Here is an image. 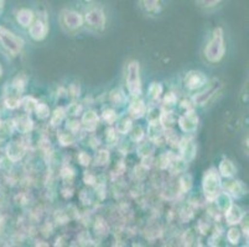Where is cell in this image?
Returning <instances> with one entry per match:
<instances>
[{"label": "cell", "mask_w": 249, "mask_h": 247, "mask_svg": "<svg viewBox=\"0 0 249 247\" xmlns=\"http://www.w3.org/2000/svg\"><path fill=\"white\" fill-rule=\"evenodd\" d=\"M226 55L224 32L222 28H216L212 32V37L203 49V56L210 63H218Z\"/></svg>", "instance_id": "6da1fadb"}, {"label": "cell", "mask_w": 249, "mask_h": 247, "mask_svg": "<svg viewBox=\"0 0 249 247\" xmlns=\"http://www.w3.org/2000/svg\"><path fill=\"white\" fill-rule=\"evenodd\" d=\"M125 84L129 94L133 98L140 96L143 87H141V78H140V64L136 61H132L128 64L127 68V77H125Z\"/></svg>", "instance_id": "7a4b0ae2"}, {"label": "cell", "mask_w": 249, "mask_h": 247, "mask_svg": "<svg viewBox=\"0 0 249 247\" xmlns=\"http://www.w3.org/2000/svg\"><path fill=\"white\" fill-rule=\"evenodd\" d=\"M83 21L87 28L96 32H100L105 29L107 25V16L102 8L100 6H92L83 15Z\"/></svg>", "instance_id": "3957f363"}, {"label": "cell", "mask_w": 249, "mask_h": 247, "mask_svg": "<svg viewBox=\"0 0 249 247\" xmlns=\"http://www.w3.org/2000/svg\"><path fill=\"white\" fill-rule=\"evenodd\" d=\"M0 44L3 45L4 48L13 56L19 55L25 46V41L20 36L15 35L14 32H11L4 26H0Z\"/></svg>", "instance_id": "277c9868"}, {"label": "cell", "mask_w": 249, "mask_h": 247, "mask_svg": "<svg viewBox=\"0 0 249 247\" xmlns=\"http://www.w3.org/2000/svg\"><path fill=\"white\" fill-rule=\"evenodd\" d=\"M60 24H61L62 29L67 32H76V31L81 30L84 25L83 15L76 10L65 9L60 14Z\"/></svg>", "instance_id": "5b68a950"}, {"label": "cell", "mask_w": 249, "mask_h": 247, "mask_svg": "<svg viewBox=\"0 0 249 247\" xmlns=\"http://www.w3.org/2000/svg\"><path fill=\"white\" fill-rule=\"evenodd\" d=\"M221 174L216 170H210L205 173L202 179V189L208 199H215L221 188Z\"/></svg>", "instance_id": "8992f818"}, {"label": "cell", "mask_w": 249, "mask_h": 247, "mask_svg": "<svg viewBox=\"0 0 249 247\" xmlns=\"http://www.w3.org/2000/svg\"><path fill=\"white\" fill-rule=\"evenodd\" d=\"M208 79L206 77V74L201 71H190L186 73L185 79H183V84L188 91L195 92L199 91V89L205 88L207 85Z\"/></svg>", "instance_id": "52a82bcc"}, {"label": "cell", "mask_w": 249, "mask_h": 247, "mask_svg": "<svg viewBox=\"0 0 249 247\" xmlns=\"http://www.w3.org/2000/svg\"><path fill=\"white\" fill-rule=\"evenodd\" d=\"M177 124H179L181 131H183L185 134H192L196 131L197 126H199V116L195 113L194 109L186 110V113L179 118Z\"/></svg>", "instance_id": "ba28073f"}, {"label": "cell", "mask_w": 249, "mask_h": 247, "mask_svg": "<svg viewBox=\"0 0 249 247\" xmlns=\"http://www.w3.org/2000/svg\"><path fill=\"white\" fill-rule=\"evenodd\" d=\"M28 29L30 37L36 42H40L46 39L47 33H49V25H47L46 20H44L42 17L33 19V21L31 22V25Z\"/></svg>", "instance_id": "9c48e42d"}, {"label": "cell", "mask_w": 249, "mask_h": 247, "mask_svg": "<svg viewBox=\"0 0 249 247\" xmlns=\"http://www.w3.org/2000/svg\"><path fill=\"white\" fill-rule=\"evenodd\" d=\"M179 150H180L181 158L185 159L186 162H190L196 156V143L194 142V140L190 138H183L179 141V145H177Z\"/></svg>", "instance_id": "30bf717a"}, {"label": "cell", "mask_w": 249, "mask_h": 247, "mask_svg": "<svg viewBox=\"0 0 249 247\" xmlns=\"http://www.w3.org/2000/svg\"><path fill=\"white\" fill-rule=\"evenodd\" d=\"M226 220H227V224L231 226H234L237 224L242 221L243 219V210L241 209V206L235 205L232 203V205L226 210Z\"/></svg>", "instance_id": "8fae6325"}, {"label": "cell", "mask_w": 249, "mask_h": 247, "mask_svg": "<svg viewBox=\"0 0 249 247\" xmlns=\"http://www.w3.org/2000/svg\"><path fill=\"white\" fill-rule=\"evenodd\" d=\"M147 114V105L141 99L134 98L129 105V115L134 119H140Z\"/></svg>", "instance_id": "7c38bea8"}, {"label": "cell", "mask_w": 249, "mask_h": 247, "mask_svg": "<svg viewBox=\"0 0 249 247\" xmlns=\"http://www.w3.org/2000/svg\"><path fill=\"white\" fill-rule=\"evenodd\" d=\"M98 123H100V118H98V114L93 110H88L86 113L83 114L82 120H81V124L83 126L86 127L88 131H94L97 129Z\"/></svg>", "instance_id": "4fadbf2b"}, {"label": "cell", "mask_w": 249, "mask_h": 247, "mask_svg": "<svg viewBox=\"0 0 249 247\" xmlns=\"http://www.w3.org/2000/svg\"><path fill=\"white\" fill-rule=\"evenodd\" d=\"M217 92H218V84H217V83H212V84L208 85V89H205L202 93L197 94L196 98H195V104L196 105L207 104L208 100H210L215 94H217Z\"/></svg>", "instance_id": "5bb4252c"}, {"label": "cell", "mask_w": 249, "mask_h": 247, "mask_svg": "<svg viewBox=\"0 0 249 247\" xmlns=\"http://www.w3.org/2000/svg\"><path fill=\"white\" fill-rule=\"evenodd\" d=\"M35 19V13L31 9L22 8L17 13V21L21 28H29Z\"/></svg>", "instance_id": "9a60e30c"}, {"label": "cell", "mask_w": 249, "mask_h": 247, "mask_svg": "<svg viewBox=\"0 0 249 247\" xmlns=\"http://www.w3.org/2000/svg\"><path fill=\"white\" fill-rule=\"evenodd\" d=\"M164 131H165V129H164V126L160 124V121L149 123V126H148V138L152 142H156V141L163 138Z\"/></svg>", "instance_id": "2e32d148"}, {"label": "cell", "mask_w": 249, "mask_h": 247, "mask_svg": "<svg viewBox=\"0 0 249 247\" xmlns=\"http://www.w3.org/2000/svg\"><path fill=\"white\" fill-rule=\"evenodd\" d=\"M235 172H237V168H235L234 163L231 159H222L218 167V173L222 177H224V178H231V177L234 176Z\"/></svg>", "instance_id": "e0dca14e"}, {"label": "cell", "mask_w": 249, "mask_h": 247, "mask_svg": "<svg viewBox=\"0 0 249 247\" xmlns=\"http://www.w3.org/2000/svg\"><path fill=\"white\" fill-rule=\"evenodd\" d=\"M215 201H216V205L218 208V210L221 212H226L231 205H232V198L228 194L227 192H222L215 197Z\"/></svg>", "instance_id": "ac0fdd59"}, {"label": "cell", "mask_w": 249, "mask_h": 247, "mask_svg": "<svg viewBox=\"0 0 249 247\" xmlns=\"http://www.w3.org/2000/svg\"><path fill=\"white\" fill-rule=\"evenodd\" d=\"M14 125L20 132H22V134H26V132L31 131V129H33V120H31L30 116L29 115L20 116L19 119H17V120H15Z\"/></svg>", "instance_id": "d6986e66"}, {"label": "cell", "mask_w": 249, "mask_h": 247, "mask_svg": "<svg viewBox=\"0 0 249 247\" xmlns=\"http://www.w3.org/2000/svg\"><path fill=\"white\" fill-rule=\"evenodd\" d=\"M25 154V150L21 145H19L17 142H13L9 145L8 147V157L11 159V161H19V159L22 158Z\"/></svg>", "instance_id": "ffe728a7"}, {"label": "cell", "mask_w": 249, "mask_h": 247, "mask_svg": "<svg viewBox=\"0 0 249 247\" xmlns=\"http://www.w3.org/2000/svg\"><path fill=\"white\" fill-rule=\"evenodd\" d=\"M167 168H169L172 174H179V173L185 172L186 168H187V162H186L185 159L181 158V157L180 158H171Z\"/></svg>", "instance_id": "44dd1931"}, {"label": "cell", "mask_w": 249, "mask_h": 247, "mask_svg": "<svg viewBox=\"0 0 249 247\" xmlns=\"http://www.w3.org/2000/svg\"><path fill=\"white\" fill-rule=\"evenodd\" d=\"M160 124L164 126V129H170L176 124L177 118L174 115L171 110H167V111H161L160 119H159Z\"/></svg>", "instance_id": "7402d4cb"}, {"label": "cell", "mask_w": 249, "mask_h": 247, "mask_svg": "<svg viewBox=\"0 0 249 247\" xmlns=\"http://www.w3.org/2000/svg\"><path fill=\"white\" fill-rule=\"evenodd\" d=\"M227 193L234 198H241L242 195L246 194V189H244V185L242 184V182L234 181L228 184Z\"/></svg>", "instance_id": "603a6c76"}, {"label": "cell", "mask_w": 249, "mask_h": 247, "mask_svg": "<svg viewBox=\"0 0 249 247\" xmlns=\"http://www.w3.org/2000/svg\"><path fill=\"white\" fill-rule=\"evenodd\" d=\"M161 0H140V6L147 13H158Z\"/></svg>", "instance_id": "cb8c5ba5"}, {"label": "cell", "mask_w": 249, "mask_h": 247, "mask_svg": "<svg viewBox=\"0 0 249 247\" xmlns=\"http://www.w3.org/2000/svg\"><path fill=\"white\" fill-rule=\"evenodd\" d=\"M152 141H148V142H143L139 143L138 146V154L139 156L143 158V157L147 156H151V154H154V150H155V146L152 145Z\"/></svg>", "instance_id": "d4e9b609"}, {"label": "cell", "mask_w": 249, "mask_h": 247, "mask_svg": "<svg viewBox=\"0 0 249 247\" xmlns=\"http://www.w3.org/2000/svg\"><path fill=\"white\" fill-rule=\"evenodd\" d=\"M132 127H133L132 119L125 116V118H122L120 120H118V124H116V132L125 135L132 130Z\"/></svg>", "instance_id": "484cf974"}, {"label": "cell", "mask_w": 249, "mask_h": 247, "mask_svg": "<svg viewBox=\"0 0 249 247\" xmlns=\"http://www.w3.org/2000/svg\"><path fill=\"white\" fill-rule=\"evenodd\" d=\"M148 94H149V98L152 100H158L160 98V95L163 94V85L160 83H151L149 85V89H148Z\"/></svg>", "instance_id": "4316f807"}, {"label": "cell", "mask_w": 249, "mask_h": 247, "mask_svg": "<svg viewBox=\"0 0 249 247\" xmlns=\"http://www.w3.org/2000/svg\"><path fill=\"white\" fill-rule=\"evenodd\" d=\"M65 115H66V111H65L64 108H57V109H55L53 114L51 115V125H52V126L60 125V124L64 121Z\"/></svg>", "instance_id": "83f0119b"}, {"label": "cell", "mask_w": 249, "mask_h": 247, "mask_svg": "<svg viewBox=\"0 0 249 247\" xmlns=\"http://www.w3.org/2000/svg\"><path fill=\"white\" fill-rule=\"evenodd\" d=\"M94 162L97 166H105L109 162V152L107 150H100L94 157Z\"/></svg>", "instance_id": "f1b7e54d"}, {"label": "cell", "mask_w": 249, "mask_h": 247, "mask_svg": "<svg viewBox=\"0 0 249 247\" xmlns=\"http://www.w3.org/2000/svg\"><path fill=\"white\" fill-rule=\"evenodd\" d=\"M20 105H22L26 113L29 114L35 110V108H36L37 105V102L33 98V96H26V98H24L21 102H20Z\"/></svg>", "instance_id": "f546056e"}, {"label": "cell", "mask_w": 249, "mask_h": 247, "mask_svg": "<svg viewBox=\"0 0 249 247\" xmlns=\"http://www.w3.org/2000/svg\"><path fill=\"white\" fill-rule=\"evenodd\" d=\"M164 134H165V138H166V141H167V143L171 146H174V147H177V145H179V136H177L176 132L174 131V130L170 127V129H165V131H164Z\"/></svg>", "instance_id": "4dcf8cb0"}, {"label": "cell", "mask_w": 249, "mask_h": 247, "mask_svg": "<svg viewBox=\"0 0 249 247\" xmlns=\"http://www.w3.org/2000/svg\"><path fill=\"white\" fill-rule=\"evenodd\" d=\"M239 239H241V230L237 229V226L235 225L232 226L227 232V240L232 245H235V244H238Z\"/></svg>", "instance_id": "1f68e13d"}, {"label": "cell", "mask_w": 249, "mask_h": 247, "mask_svg": "<svg viewBox=\"0 0 249 247\" xmlns=\"http://www.w3.org/2000/svg\"><path fill=\"white\" fill-rule=\"evenodd\" d=\"M179 185H180V189L183 193L188 192V190L192 188V177L190 176V174H183L180 178Z\"/></svg>", "instance_id": "d6a6232c"}, {"label": "cell", "mask_w": 249, "mask_h": 247, "mask_svg": "<svg viewBox=\"0 0 249 247\" xmlns=\"http://www.w3.org/2000/svg\"><path fill=\"white\" fill-rule=\"evenodd\" d=\"M35 114L37 115V118L39 119H46L49 118V115H50V109H49V107H47L46 104H44V103H37L36 108H35Z\"/></svg>", "instance_id": "836d02e7"}, {"label": "cell", "mask_w": 249, "mask_h": 247, "mask_svg": "<svg viewBox=\"0 0 249 247\" xmlns=\"http://www.w3.org/2000/svg\"><path fill=\"white\" fill-rule=\"evenodd\" d=\"M109 99H111V102L114 103L116 105H120L122 103L125 102V95L119 91V89H114V91H112L111 94H109Z\"/></svg>", "instance_id": "e575fe53"}, {"label": "cell", "mask_w": 249, "mask_h": 247, "mask_svg": "<svg viewBox=\"0 0 249 247\" xmlns=\"http://www.w3.org/2000/svg\"><path fill=\"white\" fill-rule=\"evenodd\" d=\"M102 118L105 123H108L112 125V124L116 123V120H118V114L113 109H105L102 114Z\"/></svg>", "instance_id": "d590c367"}, {"label": "cell", "mask_w": 249, "mask_h": 247, "mask_svg": "<svg viewBox=\"0 0 249 247\" xmlns=\"http://www.w3.org/2000/svg\"><path fill=\"white\" fill-rule=\"evenodd\" d=\"M223 0H197V3L201 8L206 9V10H211V9H215L222 3Z\"/></svg>", "instance_id": "8d00e7d4"}, {"label": "cell", "mask_w": 249, "mask_h": 247, "mask_svg": "<svg viewBox=\"0 0 249 247\" xmlns=\"http://www.w3.org/2000/svg\"><path fill=\"white\" fill-rule=\"evenodd\" d=\"M163 103H164V107L167 108V110H171L177 103L176 95H175L174 93H167L165 96H164Z\"/></svg>", "instance_id": "74e56055"}, {"label": "cell", "mask_w": 249, "mask_h": 247, "mask_svg": "<svg viewBox=\"0 0 249 247\" xmlns=\"http://www.w3.org/2000/svg\"><path fill=\"white\" fill-rule=\"evenodd\" d=\"M130 139L134 141V142H140L143 139H144V131H143V129H141L140 126L138 127H132V130H130Z\"/></svg>", "instance_id": "f35d334b"}, {"label": "cell", "mask_w": 249, "mask_h": 247, "mask_svg": "<svg viewBox=\"0 0 249 247\" xmlns=\"http://www.w3.org/2000/svg\"><path fill=\"white\" fill-rule=\"evenodd\" d=\"M58 140H60V143L62 146H68L72 145L73 141H75V138H73L72 134H68V132H60Z\"/></svg>", "instance_id": "ab89813d"}, {"label": "cell", "mask_w": 249, "mask_h": 247, "mask_svg": "<svg viewBox=\"0 0 249 247\" xmlns=\"http://www.w3.org/2000/svg\"><path fill=\"white\" fill-rule=\"evenodd\" d=\"M25 85H26V78L24 76H17V78L14 79L13 82V87L17 89V92H22L25 89Z\"/></svg>", "instance_id": "60d3db41"}, {"label": "cell", "mask_w": 249, "mask_h": 247, "mask_svg": "<svg viewBox=\"0 0 249 247\" xmlns=\"http://www.w3.org/2000/svg\"><path fill=\"white\" fill-rule=\"evenodd\" d=\"M161 115V111L158 108H151L148 110V121L149 123H154V121H159Z\"/></svg>", "instance_id": "b9f144b4"}, {"label": "cell", "mask_w": 249, "mask_h": 247, "mask_svg": "<svg viewBox=\"0 0 249 247\" xmlns=\"http://www.w3.org/2000/svg\"><path fill=\"white\" fill-rule=\"evenodd\" d=\"M5 104L9 109H17V108L20 105V99L17 98V96L10 95L9 98H6Z\"/></svg>", "instance_id": "7bdbcfd3"}, {"label": "cell", "mask_w": 249, "mask_h": 247, "mask_svg": "<svg viewBox=\"0 0 249 247\" xmlns=\"http://www.w3.org/2000/svg\"><path fill=\"white\" fill-rule=\"evenodd\" d=\"M91 156H89L88 154H86V152H81V154H78V161H80L81 165L84 166V167L91 165Z\"/></svg>", "instance_id": "ee69618b"}, {"label": "cell", "mask_w": 249, "mask_h": 247, "mask_svg": "<svg viewBox=\"0 0 249 247\" xmlns=\"http://www.w3.org/2000/svg\"><path fill=\"white\" fill-rule=\"evenodd\" d=\"M170 161H171V157H170L169 154H161L160 157H159V167L160 168H167V166H169Z\"/></svg>", "instance_id": "f6af8a7d"}, {"label": "cell", "mask_w": 249, "mask_h": 247, "mask_svg": "<svg viewBox=\"0 0 249 247\" xmlns=\"http://www.w3.org/2000/svg\"><path fill=\"white\" fill-rule=\"evenodd\" d=\"M80 124L77 120H71L67 123V130H69V132H76L77 130H80Z\"/></svg>", "instance_id": "bcb514c9"}, {"label": "cell", "mask_w": 249, "mask_h": 247, "mask_svg": "<svg viewBox=\"0 0 249 247\" xmlns=\"http://www.w3.org/2000/svg\"><path fill=\"white\" fill-rule=\"evenodd\" d=\"M62 177H64L65 179H67V177H68V182L72 181V178L75 177V172H73V170H71L69 167H66L62 170Z\"/></svg>", "instance_id": "7dc6e473"}, {"label": "cell", "mask_w": 249, "mask_h": 247, "mask_svg": "<svg viewBox=\"0 0 249 247\" xmlns=\"http://www.w3.org/2000/svg\"><path fill=\"white\" fill-rule=\"evenodd\" d=\"M80 111H81V107L78 104H71L68 107V109H67V113L72 116L78 115V113H80Z\"/></svg>", "instance_id": "c3c4849f"}, {"label": "cell", "mask_w": 249, "mask_h": 247, "mask_svg": "<svg viewBox=\"0 0 249 247\" xmlns=\"http://www.w3.org/2000/svg\"><path fill=\"white\" fill-rule=\"evenodd\" d=\"M116 129H113V127H109L108 130H107V132H105V134H107V141H108V142H114V141H116Z\"/></svg>", "instance_id": "681fc988"}, {"label": "cell", "mask_w": 249, "mask_h": 247, "mask_svg": "<svg viewBox=\"0 0 249 247\" xmlns=\"http://www.w3.org/2000/svg\"><path fill=\"white\" fill-rule=\"evenodd\" d=\"M83 181H84V183L86 184L92 185V184L96 183V177H94L93 174H91V173H86V174L83 176Z\"/></svg>", "instance_id": "f907efd6"}, {"label": "cell", "mask_w": 249, "mask_h": 247, "mask_svg": "<svg viewBox=\"0 0 249 247\" xmlns=\"http://www.w3.org/2000/svg\"><path fill=\"white\" fill-rule=\"evenodd\" d=\"M192 103L190 102V100H183V104H181V107L183 108H185V109H187V110H192Z\"/></svg>", "instance_id": "816d5d0a"}, {"label": "cell", "mask_w": 249, "mask_h": 247, "mask_svg": "<svg viewBox=\"0 0 249 247\" xmlns=\"http://www.w3.org/2000/svg\"><path fill=\"white\" fill-rule=\"evenodd\" d=\"M1 8H3V0H0V10H1Z\"/></svg>", "instance_id": "f5cc1de1"}, {"label": "cell", "mask_w": 249, "mask_h": 247, "mask_svg": "<svg viewBox=\"0 0 249 247\" xmlns=\"http://www.w3.org/2000/svg\"><path fill=\"white\" fill-rule=\"evenodd\" d=\"M1 74H3V68H1V66H0V77H1Z\"/></svg>", "instance_id": "db71d44e"}]
</instances>
